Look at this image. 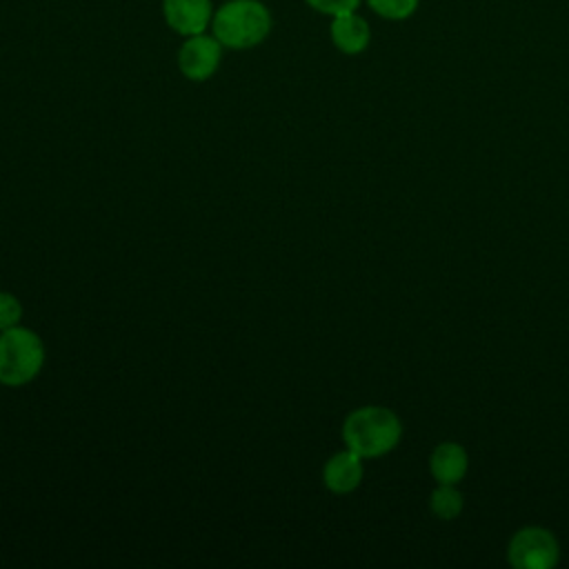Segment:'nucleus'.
Wrapping results in <instances>:
<instances>
[{
  "instance_id": "nucleus-8",
  "label": "nucleus",
  "mask_w": 569,
  "mask_h": 569,
  "mask_svg": "<svg viewBox=\"0 0 569 569\" xmlns=\"http://www.w3.org/2000/svg\"><path fill=\"white\" fill-rule=\"evenodd\" d=\"M362 456L351 451L349 447L333 453L325 467H322V485L331 493H351L360 487L362 476H365V465Z\"/></svg>"
},
{
  "instance_id": "nucleus-9",
  "label": "nucleus",
  "mask_w": 569,
  "mask_h": 569,
  "mask_svg": "<svg viewBox=\"0 0 569 569\" xmlns=\"http://www.w3.org/2000/svg\"><path fill=\"white\" fill-rule=\"evenodd\" d=\"M469 469L467 449L458 442H438L429 456V471L440 485H458Z\"/></svg>"
},
{
  "instance_id": "nucleus-5",
  "label": "nucleus",
  "mask_w": 569,
  "mask_h": 569,
  "mask_svg": "<svg viewBox=\"0 0 569 569\" xmlns=\"http://www.w3.org/2000/svg\"><path fill=\"white\" fill-rule=\"evenodd\" d=\"M222 44L213 33H196L182 40L178 49V69L191 82H204L216 76L222 62Z\"/></svg>"
},
{
  "instance_id": "nucleus-13",
  "label": "nucleus",
  "mask_w": 569,
  "mask_h": 569,
  "mask_svg": "<svg viewBox=\"0 0 569 569\" xmlns=\"http://www.w3.org/2000/svg\"><path fill=\"white\" fill-rule=\"evenodd\" d=\"M305 4L327 18L340 16V13H349V11H358L362 0H305Z\"/></svg>"
},
{
  "instance_id": "nucleus-1",
  "label": "nucleus",
  "mask_w": 569,
  "mask_h": 569,
  "mask_svg": "<svg viewBox=\"0 0 569 569\" xmlns=\"http://www.w3.org/2000/svg\"><path fill=\"white\" fill-rule=\"evenodd\" d=\"M271 27V11L260 0H224L211 20V33L231 51H247L262 44Z\"/></svg>"
},
{
  "instance_id": "nucleus-6",
  "label": "nucleus",
  "mask_w": 569,
  "mask_h": 569,
  "mask_svg": "<svg viewBox=\"0 0 569 569\" xmlns=\"http://www.w3.org/2000/svg\"><path fill=\"white\" fill-rule=\"evenodd\" d=\"M160 11L173 33L189 38L211 27L216 9L211 0H162Z\"/></svg>"
},
{
  "instance_id": "nucleus-12",
  "label": "nucleus",
  "mask_w": 569,
  "mask_h": 569,
  "mask_svg": "<svg viewBox=\"0 0 569 569\" xmlns=\"http://www.w3.org/2000/svg\"><path fill=\"white\" fill-rule=\"evenodd\" d=\"M20 320H22V302L9 291H0V331L18 327Z\"/></svg>"
},
{
  "instance_id": "nucleus-4",
  "label": "nucleus",
  "mask_w": 569,
  "mask_h": 569,
  "mask_svg": "<svg viewBox=\"0 0 569 569\" xmlns=\"http://www.w3.org/2000/svg\"><path fill=\"white\" fill-rule=\"evenodd\" d=\"M507 560L516 569H551L560 560V547L549 529L529 525L511 536Z\"/></svg>"
},
{
  "instance_id": "nucleus-10",
  "label": "nucleus",
  "mask_w": 569,
  "mask_h": 569,
  "mask_svg": "<svg viewBox=\"0 0 569 569\" xmlns=\"http://www.w3.org/2000/svg\"><path fill=\"white\" fill-rule=\"evenodd\" d=\"M465 498L456 485H440L429 496V509L440 520H453L462 511Z\"/></svg>"
},
{
  "instance_id": "nucleus-14",
  "label": "nucleus",
  "mask_w": 569,
  "mask_h": 569,
  "mask_svg": "<svg viewBox=\"0 0 569 569\" xmlns=\"http://www.w3.org/2000/svg\"><path fill=\"white\" fill-rule=\"evenodd\" d=\"M222 2H224V0H222Z\"/></svg>"
},
{
  "instance_id": "nucleus-3",
  "label": "nucleus",
  "mask_w": 569,
  "mask_h": 569,
  "mask_svg": "<svg viewBox=\"0 0 569 569\" xmlns=\"http://www.w3.org/2000/svg\"><path fill=\"white\" fill-rule=\"evenodd\" d=\"M42 338L22 325L0 331V385L22 387L38 378L44 367Z\"/></svg>"
},
{
  "instance_id": "nucleus-7",
  "label": "nucleus",
  "mask_w": 569,
  "mask_h": 569,
  "mask_svg": "<svg viewBox=\"0 0 569 569\" xmlns=\"http://www.w3.org/2000/svg\"><path fill=\"white\" fill-rule=\"evenodd\" d=\"M371 24L358 11L333 16L329 22V40L345 56H360L371 44Z\"/></svg>"
},
{
  "instance_id": "nucleus-2",
  "label": "nucleus",
  "mask_w": 569,
  "mask_h": 569,
  "mask_svg": "<svg viewBox=\"0 0 569 569\" xmlns=\"http://www.w3.org/2000/svg\"><path fill=\"white\" fill-rule=\"evenodd\" d=\"M400 438V418L380 405L358 407L342 422V442L362 458H380L393 451Z\"/></svg>"
},
{
  "instance_id": "nucleus-11",
  "label": "nucleus",
  "mask_w": 569,
  "mask_h": 569,
  "mask_svg": "<svg viewBox=\"0 0 569 569\" xmlns=\"http://www.w3.org/2000/svg\"><path fill=\"white\" fill-rule=\"evenodd\" d=\"M362 4L387 22H405L420 9V0H362Z\"/></svg>"
}]
</instances>
